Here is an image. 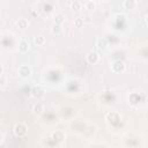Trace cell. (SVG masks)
<instances>
[{
  "label": "cell",
  "instance_id": "1",
  "mask_svg": "<svg viewBox=\"0 0 148 148\" xmlns=\"http://www.w3.org/2000/svg\"><path fill=\"white\" fill-rule=\"evenodd\" d=\"M72 131L77 135H89L92 136L96 133V126L87 123L86 120H72Z\"/></svg>",
  "mask_w": 148,
  "mask_h": 148
},
{
  "label": "cell",
  "instance_id": "2",
  "mask_svg": "<svg viewBox=\"0 0 148 148\" xmlns=\"http://www.w3.org/2000/svg\"><path fill=\"white\" fill-rule=\"evenodd\" d=\"M58 118L62 121H72L74 120V117L76 114V109L72 105H62L57 111Z\"/></svg>",
  "mask_w": 148,
  "mask_h": 148
},
{
  "label": "cell",
  "instance_id": "3",
  "mask_svg": "<svg viewBox=\"0 0 148 148\" xmlns=\"http://www.w3.org/2000/svg\"><path fill=\"white\" fill-rule=\"evenodd\" d=\"M99 99L101 103L105 106H112L116 105L118 103V94L113 90H108V91H103L99 95Z\"/></svg>",
  "mask_w": 148,
  "mask_h": 148
},
{
  "label": "cell",
  "instance_id": "4",
  "mask_svg": "<svg viewBox=\"0 0 148 148\" xmlns=\"http://www.w3.org/2000/svg\"><path fill=\"white\" fill-rule=\"evenodd\" d=\"M82 87H83V82L79 79H71L66 82V90L68 94H72V95L81 94Z\"/></svg>",
  "mask_w": 148,
  "mask_h": 148
},
{
  "label": "cell",
  "instance_id": "5",
  "mask_svg": "<svg viewBox=\"0 0 148 148\" xmlns=\"http://www.w3.org/2000/svg\"><path fill=\"white\" fill-rule=\"evenodd\" d=\"M42 118V121L45 123L46 125H53L58 121V113L56 111H51V110H47V111H44L43 114L40 116Z\"/></svg>",
  "mask_w": 148,
  "mask_h": 148
},
{
  "label": "cell",
  "instance_id": "6",
  "mask_svg": "<svg viewBox=\"0 0 148 148\" xmlns=\"http://www.w3.org/2000/svg\"><path fill=\"white\" fill-rule=\"evenodd\" d=\"M105 119L112 127H117L121 123V114L116 111H110L105 114Z\"/></svg>",
  "mask_w": 148,
  "mask_h": 148
},
{
  "label": "cell",
  "instance_id": "7",
  "mask_svg": "<svg viewBox=\"0 0 148 148\" xmlns=\"http://www.w3.org/2000/svg\"><path fill=\"white\" fill-rule=\"evenodd\" d=\"M145 102V95L133 91L131 92V95H128V104H131L134 108H138L141 105V103Z\"/></svg>",
  "mask_w": 148,
  "mask_h": 148
},
{
  "label": "cell",
  "instance_id": "8",
  "mask_svg": "<svg viewBox=\"0 0 148 148\" xmlns=\"http://www.w3.org/2000/svg\"><path fill=\"white\" fill-rule=\"evenodd\" d=\"M110 68H111L112 72H114V73H124L125 69H126V66H125V64H124L123 60L116 59V60H113V61L111 62Z\"/></svg>",
  "mask_w": 148,
  "mask_h": 148
},
{
  "label": "cell",
  "instance_id": "9",
  "mask_svg": "<svg viewBox=\"0 0 148 148\" xmlns=\"http://www.w3.org/2000/svg\"><path fill=\"white\" fill-rule=\"evenodd\" d=\"M50 136H51L54 141H57L60 146H61V145L65 142V140H66V134H65V132L61 131V130H56V131L51 132Z\"/></svg>",
  "mask_w": 148,
  "mask_h": 148
},
{
  "label": "cell",
  "instance_id": "10",
  "mask_svg": "<svg viewBox=\"0 0 148 148\" xmlns=\"http://www.w3.org/2000/svg\"><path fill=\"white\" fill-rule=\"evenodd\" d=\"M30 92H31V96H32L34 98H36V99H40V98H43L44 95H45V90H44L43 87L39 86V84H38V86H34V87L31 88Z\"/></svg>",
  "mask_w": 148,
  "mask_h": 148
},
{
  "label": "cell",
  "instance_id": "11",
  "mask_svg": "<svg viewBox=\"0 0 148 148\" xmlns=\"http://www.w3.org/2000/svg\"><path fill=\"white\" fill-rule=\"evenodd\" d=\"M27 132H28V127H27V125L23 124V123H18V124H16L15 127H14V133H15L16 136L22 138V136H24V135L27 134Z\"/></svg>",
  "mask_w": 148,
  "mask_h": 148
},
{
  "label": "cell",
  "instance_id": "12",
  "mask_svg": "<svg viewBox=\"0 0 148 148\" xmlns=\"http://www.w3.org/2000/svg\"><path fill=\"white\" fill-rule=\"evenodd\" d=\"M17 73L23 79H27L31 75V67L28 66V65H21L18 68H17Z\"/></svg>",
  "mask_w": 148,
  "mask_h": 148
},
{
  "label": "cell",
  "instance_id": "13",
  "mask_svg": "<svg viewBox=\"0 0 148 148\" xmlns=\"http://www.w3.org/2000/svg\"><path fill=\"white\" fill-rule=\"evenodd\" d=\"M99 60H101V57H99V54H98L96 51H89V52L87 53V61H88L89 64L95 65V64H97Z\"/></svg>",
  "mask_w": 148,
  "mask_h": 148
},
{
  "label": "cell",
  "instance_id": "14",
  "mask_svg": "<svg viewBox=\"0 0 148 148\" xmlns=\"http://www.w3.org/2000/svg\"><path fill=\"white\" fill-rule=\"evenodd\" d=\"M45 111V108H44V104L42 103V102H36L34 105H32V112H34V114H36V116H42L43 114V112Z\"/></svg>",
  "mask_w": 148,
  "mask_h": 148
},
{
  "label": "cell",
  "instance_id": "15",
  "mask_svg": "<svg viewBox=\"0 0 148 148\" xmlns=\"http://www.w3.org/2000/svg\"><path fill=\"white\" fill-rule=\"evenodd\" d=\"M136 6H138V1H135V0H125V1H123V7H124L125 9L132 10V9H134Z\"/></svg>",
  "mask_w": 148,
  "mask_h": 148
},
{
  "label": "cell",
  "instance_id": "16",
  "mask_svg": "<svg viewBox=\"0 0 148 148\" xmlns=\"http://www.w3.org/2000/svg\"><path fill=\"white\" fill-rule=\"evenodd\" d=\"M18 50H20L21 52H27V51L29 50V43H28V40L21 39V40L18 42Z\"/></svg>",
  "mask_w": 148,
  "mask_h": 148
},
{
  "label": "cell",
  "instance_id": "17",
  "mask_svg": "<svg viewBox=\"0 0 148 148\" xmlns=\"http://www.w3.org/2000/svg\"><path fill=\"white\" fill-rule=\"evenodd\" d=\"M16 25H17L20 29L24 30V29H27V28H28L29 22H28V20H27V18H18V20L16 21Z\"/></svg>",
  "mask_w": 148,
  "mask_h": 148
},
{
  "label": "cell",
  "instance_id": "18",
  "mask_svg": "<svg viewBox=\"0 0 148 148\" xmlns=\"http://www.w3.org/2000/svg\"><path fill=\"white\" fill-rule=\"evenodd\" d=\"M82 7L84 9H87V10H94V9H96V3L94 1H91V0H88V1L82 3Z\"/></svg>",
  "mask_w": 148,
  "mask_h": 148
},
{
  "label": "cell",
  "instance_id": "19",
  "mask_svg": "<svg viewBox=\"0 0 148 148\" xmlns=\"http://www.w3.org/2000/svg\"><path fill=\"white\" fill-rule=\"evenodd\" d=\"M35 44L37 46H42L45 44V37L44 36H36L35 37Z\"/></svg>",
  "mask_w": 148,
  "mask_h": 148
},
{
  "label": "cell",
  "instance_id": "20",
  "mask_svg": "<svg viewBox=\"0 0 148 148\" xmlns=\"http://www.w3.org/2000/svg\"><path fill=\"white\" fill-rule=\"evenodd\" d=\"M65 21V16L62 15V14H57L56 15V17H54V22H56V24H58V25H61V23Z\"/></svg>",
  "mask_w": 148,
  "mask_h": 148
},
{
  "label": "cell",
  "instance_id": "21",
  "mask_svg": "<svg viewBox=\"0 0 148 148\" xmlns=\"http://www.w3.org/2000/svg\"><path fill=\"white\" fill-rule=\"evenodd\" d=\"M97 46L99 49H105L108 46V43H106V39L105 38H98L97 39Z\"/></svg>",
  "mask_w": 148,
  "mask_h": 148
},
{
  "label": "cell",
  "instance_id": "22",
  "mask_svg": "<svg viewBox=\"0 0 148 148\" xmlns=\"http://www.w3.org/2000/svg\"><path fill=\"white\" fill-rule=\"evenodd\" d=\"M71 8L75 9V10H79V9L82 8V2L81 1H73V2H71Z\"/></svg>",
  "mask_w": 148,
  "mask_h": 148
},
{
  "label": "cell",
  "instance_id": "23",
  "mask_svg": "<svg viewBox=\"0 0 148 148\" xmlns=\"http://www.w3.org/2000/svg\"><path fill=\"white\" fill-rule=\"evenodd\" d=\"M83 23H84V20H83L82 17H76V18L74 20V25H75L76 28H81V27L83 25Z\"/></svg>",
  "mask_w": 148,
  "mask_h": 148
},
{
  "label": "cell",
  "instance_id": "24",
  "mask_svg": "<svg viewBox=\"0 0 148 148\" xmlns=\"http://www.w3.org/2000/svg\"><path fill=\"white\" fill-rule=\"evenodd\" d=\"M51 31H52L53 34H56V35H59V34L61 32V27H60V25H58V24H54V25L52 27Z\"/></svg>",
  "mask_w": 148,
  "mask_h": 148
},
{
  "label": "cell",
  "instance_id": "25",
  "mask_svg": "<svg viewBox=\"0 0 148 148\" xmlns=\"http://www.w3.org/2000/svg\"><path fill=\"white\" fill-rule=\"evenodd\" d=\"M90 148H106V146H104L102 143H96V145H92Z\"/></svg>",
  "mask_w": 148,
  "mask_h": 148
},
{
  "label": "cell",
  "instance_id": "26",
  "mask_svg": "<svg viewBox=\"0 0 148 148\" xmlns=\"http://www.w3.org/2000/svg\"><path fill=\"white\" fill-rule=\"evenodd\" d=\"M2 72H3V68H2V65L0 64V76L2 75Z\"/></svg>",
  "mask_w": 148,
  "mask_h": 148
}]
</instances>
